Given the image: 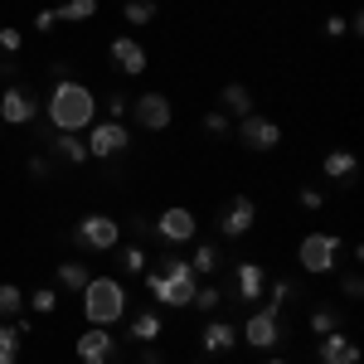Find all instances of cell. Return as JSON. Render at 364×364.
I'll return each mask as SVG.
<instances>
[{
    "label": "cell",
    "mask_w": 364,
    "mask_h": 364,
    "mask_svg": "<svg viewBox=\"0 0 364 364\" xmlns=\"http://www.w3.org/2000/svg\"><path fill=\"white\" fill-rule=\"evenodd\" d=\"M146 267H151V257H146V248H122V272H127V277H141V272H146Z\"/></svg>",
    "instance_id": "31"
},
{
    "label": "cell",
    "mask_w": 364,
    "mask_h": 364,
    "mask_svg": "<svg viewBox=\"0 0 364 364\" xmlns=\"http://www.w3.org/2000/svg\"><path fill=\"white\" fill-rule=\"evenodd\" d=\"M132 228H136V238H156V224H151V219H141V214L132 219Z\"/></svg>",
    "instance_id": "39"
},
{
    "label": "cell",
    "mask_w": 364,
    "mask_h": 364,
    "mask_svg": "<svg viewBox=\"0 0 364 364\" xmlns=\"http://www.w3.org/2000/svg\"><path fill=\"white\" fill-rule=\"evenodd\" d=\"M219 262H224V257H219V243H199L195 257H190V272H195V277H209V272H219Z\"/></svg>",
    "instance_id": "22"
},
{
    "label": "cell",
    "mask_w": 364,
    "mask_h": 364,
    "mask_svg": "<svg viewBox=\"0 0 364 364\" xmlns=\"http://www.w3.org/2000/svg\"><path fill=\"white\" fill-rule=\"evenodd\" d=\"M326 34H331V39H340V34H350V25H345L340 15H331V20H326Z\"/></svg>",
    "instance_id": "38"
},
{
    "label": "cell",
    "mask_w": 364,
    "mask_h": 364,
    "mask_svg": "<svg viewBox=\"0 0 364 364\" xmlns=\"http://www.w3.org/2000/svg\"><path fill=\"white\" fill-rule=\"evenodd\" d=\"M267 364H291V360H267Z\"/></svg>",
    "instance_id": "44"
},
{
    "label": "cell",
    "mask_w": 364,
    "mask_h": 364,
    "mask_svg": "<svg viewBox=\"0 0 364 364\" xmlns=\"http://www.w3.org/2000/svg\"><path fill=\"white\" fill-rule=\"evenodd\" d=\"M54 25H58L54 10H39V15H34V29H54Z\"/></svg>",
    "instance_id": "41"
},
{
    "label": "cell",
    "mask_w": 364,
    "mask_h": 364,
    "mask_svg": "<svg viewBox=\"0 0 364 364\" xmlns=\"http://www.w3.org/2000/svg\"><path fill=\"white\" fill-rule=\"evenodd\" d=\"M15 360H20V331H15V321H0V364Z\"/></svg>",
    "instance_id": "27"
},
{
    "label": "cell",
    "mask_w": 364,
    "mask_h": 364,
    "mask_svg": "<svg viewBox=\"0 0 364 364\" xmlns=\"http://www.w3.org/2000/svg\"><path fill=\"white\" fill-rule=\"evenodd\" d=\"M252 224H257V204L248 195H228V204L219 209V233L224 238H248Z\"/></svg>",
    "instance_id": "8"
},
{
    "label": "cell",
    "mask_w": 364,
    "mask_h": 364,
    "mask_svg": "<svg viewBox=\"0 0 364 364\" xmlns=\"http://www.w3.org/2000/svg\"><path fill=\"white\" fill-rule=\"evenodd\" d=\"M321 170H326V180H350V175L360 170V161H355V151H331V156L321 161Z\"/></svg>",
    "instance_id": "20"
},
{
    "label": "cell",
    "mask_w": 364,
    "mask_h": 364,
    "mask_svg": "<svg viewBox=\"0 0 364 364\" xmlns=\"http://www.w3.org/2000/svg\"><path fill=\"white\" fill-rule=\"evenodd\" d=\"M331 331H340V311L336 306H316L311 311V336H331Z\"/></svg>",
    "instance_id": "28"
},
{
    "label": "cell",
    "mask_w": 364,
    "mask_h": 364,
    "mask_svg": "<svg viewBox=\"0 0 364 364\" xmlns=\"http://www.w3.org/2000/svg\"><path fill=\"white\" fill-rule=\"evenodd\" d=\"M195 233H199V219L190 209H180V204H170L166 214L156 219V238H161V243H190Z\"/></svg>",
    "instance_id": "11"
},
{
    "label": "cell",
    "mask_w": 364,
    "mask_h": 364,
    "mask_svg": "<svg viewBox=\"0 0 364 364\" xmlns=\"http://www.w3.org/2000/svg\"><path fill=\"white\" fill-rule=\"evenodd\" d=\"M34 112H39V102L29 97L25 87H20V83H5V92H0V122H5V127H29Z\"/></svg>",
    "instance_id": "10"
},
{
    "label": "cell",
    "mask_w": 364,
    "mask_h": 364,
    "mask_svg": "<svg viewBox=\"0 0 364 364\" xmlns=\"http://www.w3.org/2000/svg\"><path fill=\"white\" fill-rule=\"evenodd\" d=\"M132 112H136V122L146 132H166L170 127V97L166 92H141L136 102H132Z\"/></svg>",
    "instance_id": "13"
},
{
    "label": "cell",
    "mask_w": 364,
    "mask_h": 364,
    "mask_svg": "<svg viewBox=\"0 0 364 364\" xmlns=\"http://www.w3.org/2000/svg\"><path fill=\"white\" fill-rule=\"evenodd\" d=\"M287 301H291V282H287V277H277L272 287H267V306H272V311H282Z\"/></svg>",
    "instance_id": "33"
},
{
    "label": "cell",
    "mask_w": 364,
    "mask_h": 364,
    "mask_svg": "<svg viewBox=\"0 0 364 364\" xmlns=\"http://www.w3.org/2000/svg\"><path fill=\"white\" fill-rule=\"evenodd\" d=\"M122 20L132 29L151 25V20H156V0H127V5H122Z\"/></svg>",
    "instance_id": "25"
},
{
    "label": "cell",
    "mask_w": 364,
    "mask_h": 364,
    "mask_svg": "<svg viewBox=\"0 0 364 364\" xmlns=\"http://www.w3.org/2000/svg\"><path fill=\"white\" fill-rule=\"evenodd\" d=\"M132 146V132L122 127V122H92V136H87V156H97V161H112Z\"/></svg>",
    "instance_id": "7"
},
{
    "label": "cell",
    "mask_w": 364,
    "mask_h": 364,
    "mask_svg": "<svg viewBox=\"0 0 364 364\" xmlns=\"http://www.w3.org/2000/svg\"><path fill=\"white\" fill-rule=\"evenodd\" d=\"M219 301H224V291H219L214 282H204V287H195V296H190V306H195L199 316H214V311H219Z\"/></svg>",
    "instance_id": "26"
},
{
    "label": "cell",
    "mask_w": 364,
    "mask_h": 364,
    "mask_svg": "<svg viewBox=\"0 0 364 364\" xmlns=\"http://www.w3.org/2000/svg\"><path fill=\"white\" fill-rule=\"evenodd\" d=\"M141 364H166V360H161V350H156V345H146V350H141Z\"/></svg>",
    "instance_id": "43"
},
{
    "label": "cell",
    "mask_w": 364,
    "mask_h": 364,
    "mask_svg": "<svg viewBox=\"0 0 364 364\" xmlns=\"http://www.w3.org/2000/svg\"><path fill=\"white\" fill-rule=\"evenodd\" d=\"M238 141H243V146H248V151H277L282 146V127L277 122H272V117H243V122H238Z\"/></svg>",
    "instance_id": "9"
},
{
    "label": "cell",
    "mask_w": 364,
    "mask_h": 364,
    "mask_svg": "<svg viewBox=\"0 0 364 364\" xmlns=\"http://www.w3.org/2000/svg\"><path fill=\"white\" fill-rule=\"evenodd\" d=\"M44 117H49L54 132H83V127L97 122V97H92V87L73 83V78H58L49 102H44Z\"/></svg>",
    "instance_id": "1"
},
{
    "label": "cell",
    "mask_w": 364,
    "mask_h": 364,
    "mask_svg": "<svg viewBox=\"0 0 364 364\" xmlns=\"http://www.w3.org/2000/svg\"><path fill=\"white\" fill-rule=\"evenodd\" d=\"M107 54H112V63L122 68V73H132V78H136V73H146V63H151L136 34H117L112 44H107Z\"/></svg>",
    "instance_id": "14"
},
{
    "label": "cell",
    "mask_w": 364,
    "mask_h": 364,
    "mask_svg": "<svg viewBox=\"0 0 364 364\" xmlns=\"http://www.w3.org/2000/svg\"><path fill=\"white\" fill-rule=\"evenodd\" d=\"M219 102H224V107H219V112L224 117H238V122H243V117H252L257 112V107H252V92L243 83H228L224 92H219Z\"/></svg>",
    "instance_id": "18"
},
{
    "label": "cell",
    "mask_w": 364,
    "mask_h": 364,
    "mask_svg": "<svg viewBox=\"0 0 364 364\" xmlns=\"http://www.w3.org/2000/svg\"><path fill=\"white\" fill-rule=\"evenodd\" d=\"M54 151L68 161V166H87V161H92V156H87V141H78V132H58Z\"/></svg>",
    "instance_id": "19"
},
{
    "label": "cell",
    "mask_w": 364,
    "mask_h": 364,
    "mask_svg": "<svg viewBox=\"0 0 364 364\" xmlns=\"http://www.w3.org/2000/svg\"><path fill=\"white\" fill-rule=\"evenodd\" d=\"M262 291H267V267H262V262H238V267H233V296L248 301V306H257Z\"/></svg>",
    "instance_id": "12"
},
{
    "label": "cell",
    "mask_w": 364,
    "mask_h": 364,
    "mask_svg": "<svg viewBox=\"0 0 364 364\" xmlns=\"http://www.w3.org/2000/svg\"><path fill=\"white\" fill-rule=\"evenodd\" d=\"M146 277V291L161 301V306H190V296H195L199 277L190 272V262H180V257H161V267H146L141 272Z\"/></svg>",
    "instance_id": "2"
},
{
    "label": "cell",
    "mask_w": 364,
    "mask_h": 364,
    "mask_svg": "<svg viewBox=\"0 0 364 364\" xmlns=\"http://www.w3.org/2000/svg\"><path fill=\"white\" fill-rule=\"evenodd\" d=\"M29 311H34V316H54V311H58V291H54V287L29 291Z\"/></svg>",
    "instance_id": "30"
},
{
    "label": "cell",
    "mask_w": 364,
    "mask_h": 364,
    "mask_svg": "<svg viewBox=\"0 0 364 364\" xmlns=\"http://www.w3.org/2000/svg\"><path fill=\"white\" fill-rule=\"evenodd\" d=\"M340 291H345V301H360L364 296V277L360 272H345V277H340Z\"/></svg>",
    "instance_id": "35"
},
{
    "label": "cell",
    "mask_w": 364,
    "mask_h": 364,
    "mask_svg": "<svg viewBox=\"0 0 364 364\" xmlns=\"http://www.w3.org/2000/svg\"><path fill=\"white\" fill-rule=\"evenodd\" d=\"M0 49H5V54H20V49H25V29L0 25Z\"/></svg>",
    "instance_id": "32"
},
{
    "label": "cell",
    "mask_w": 364,
    "mask_h": 364,
    "mask_svg": "<svg viewBox=\"0 0 364 364\" xmlns=\"http://www.w3.org/2000/svg\"><path fill=\"white\" fill-rule=\"evenodd\" d=\"M127 112H132V97L127 92H107V122H122Z\"/></svg>",
    "instance_id": "34"
},
{
    "label": "cell",
    "mask_w": 364,
    "mask_h": 364,
    "mask_svg": "<svg viewBox=\"0 0 364 364\" xmlns=\"http://www.w3.org/2000/svg\"><path fill=\"white\" fill-rule=\"evenodd\" d=\"M296 199H301V209H311V214H316V209H321V204H326V195H321V190H296Z\"/></svg>",
    "instance_id": "36"
},
{
    "label": "cell",
    "mask_w": 364,
    "mask_h": 364,
    "mask_svg": "<svg viewBox=\"0 0 364 364\" xmlns=\"http://www.w3.org/2000/svg\"><path fill=\"white\" fill-rule=\"evenodd\" d=\"M0 78H5V83H15V78H20V63H10V58H0Z\"/></svg>",
    "instance_id": "42"
},
{
    "label": "cell",
    "mask_w": 364,
    "mask_h": 364,
    "mask_svg": "<svg viewBox=\"0 0 364 364\" xmlns=\"http://www.w3.org/2000/svg\"><path fill=\"white\" fill-rule=\"evenodd\" d=\"M54 15L68 20V25H78V20H92V15H97V0H58Z\"/></svg>",
    "instance_id": "24"
},
{
    "label": "cell",
    "mask_w": 364,
    "mask_h": 364,
    "mask_svg": "<svg viewBox=\"0 0 364 364\" xmlns=\"http://www.w3.org/2000/svg\"><path fill=\"white\" fill-rule=\"evenodd\" d=\"M83 316L87 326H112L127 316V291L117 277H87L83 287Z\"/></svg>",
    "instance_id": "3"
},
{
    "label": "cell",
    "mask_w": 364,
    "mask_h": 364,
    "mask_svg": "<svg viewBox=\"0 0 364 364\" xmlns=\"http://www.w3.org/2000/svg\"><path fill=\"white\" fill-rule=\"evenodd\" d=\"M336 257H340V238L336 233H306L301 238V248H296V262L306 267L311 277H326V272H336Z\"/></svg>",
    "instance_id": "5"
},
{
    "label": "cell",
    "mask_w": 364,
    "mask_h": 364,
    "mask_svg": "<svg viewBox=\"0 0 364 364\" xmlns=\"http://www.w3.org/2000/svg\"><path fill=\"white\" fill-rule=\"evenodd\" d=\"M73 243L83 252H112L122 243V224H117L112 214H83L73 224Z\"/></svg>",
    "instance_id": "4"
},
{
    "label": "cell",
    "mask_w": 364,
    "mask_h": 364,
    "mask_svg": "<svg viewBox=\"0 0 364 364\" xmlns=\"http://www.w3.org/2000/svg\"><path fill=\"white\" fill-rule=\"evenodd\" d=\"M204 132L224 136V132H228V117H224V112H204Z\"/></svg>",
    "instance_id": "37"
},
{
    "label": "cell",
    "mask_w": 364,
    "mask_h": 364,
    "mask_svg": "<svg viewBox=\"0 0 364 364\" xmlns=\"http://www.w3.org/2000/svg\"><path fill=\"white\" fill-rule=\"evenodd\" d=\"M238 336L248 340L252 350H272V345H282V311H272V306H262V311H252L248 316V326L238 331Z\"/></svg>",
    "instance_id": "6"
},
{
    "label": "cell",
    "mask_w": 364,
    "mask_h": 364,
    "mask_svg": "<svg viewBox=\"0 0 364 364\" xmlns=\"http://www.w3.org/2000/svg\"><path fill=\"white\" fill-rule=\"evenodd\" d=\"M29 175H34V180H49V161H44V156H34V161H29Z\"/></svg>",
    "instance_id": "40"
},
{
    "label": "cell",
    "mask_w": 364,
    "mask_h": 364,
    "mask_svg": "<svg viewBox=\"0 0 364 364\" xmlns=\"http://www.w3.org/2000/svg\"><path fill=\"white\" fill-rule=\"evenodd\" d=\"M15 316H25V291L15 282H0V321H15Z\"/></svg>",
    "instance_id": "23"
},
{
    "label": "cell",
    "mask_w": 364,
    "mask_h": 364,
    "mask_svg": "<svg viewBox=\"0 0 364 364\" xmlns=\"http://www.w3.org/2000/svg\"><path fill=\"white\" fill-rule=\"evenodd\" d=\"M161 331H166V321H161L156 311H136V316H132V340H146V345H151V340H161Z\"/></svg>",
    "instance_id": "21"
},
{
    "label": "cell",
    "mask_w": 364,
    "mask_h": 364,
    "mask_svg": "<svg viewBox=\"0 0 364 364\" xmlns=\"http://www.w3.org/2000/svg\"><path fill=\"white\" fill-rule=\"evenodd\" d=\"M233 345H238V326L209 316V326L199 331V350H204V355H224V350H233Z\"/></svg>",
    "instance_id": "17"
},
{
    "label": "cell",
    "mask_w": 364,
    "mask_h": 364,
    "mask_svg": "<svg viewBox=\"0 0 364 364\" xmlns=\"http://www.w3.org/2000/svg\"><path fill=\"white\" fill-rule=\"evenodd\" d=\"M87 277H92V272H87V262H58V282H63L68 291H83Z\"/></svg>",
    "instance_id": "29"
},
{
    "label": "cell",
    "mask_w": 364,
    "mask_h": 364,
    "mask_svg": "<svg viewBox=\"0 0 364 364\" xmlns=\"http://www.w3.org/2000/svg\"><path fill=\"white\" fill-rule=\"evenodd\" d=\"M112 355H117V340L107 326H92L87 336H78V360L83 364H112Z\"/></svg>",
    "instance_id": "15"
},
{
    "label": "cell",
    "mask_w": 364,
    "mask_h": 364,
    "mask_svg": "<svg viewBox=\"0 0 364 364\" xmlns=\"http://www.w3.org/2000/svg\"><path fill=\"white\" fill-rule=\"evenodd\" d=\"M316 360L321 364H360V345L345 336V331H331V336H321V345H316Z\"/></svg>",
    "instance_id": "16"
}]
</instances>
